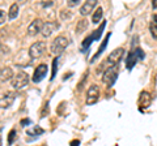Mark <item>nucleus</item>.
Wrapping results in <instances>:
<instances>
[{"instance_id":"obj_1","label":"nucleus","mask_w":157,"mask_h":146,"mask_svg":"<svg viewBox=\"0 0 157 146\" xmlns=\"http://www.w3.org/2000/svg\"><path fill=\"white\" fill-rule=\"evenodd\" d=\"M123 53H124L123 47H118V48H115V50H113L109 53V56L106 57V60L102 63L100 68H98V71H106L107 68L118 65V63H119L122 60V57H123Z\"/></svg>"},{"instance_id":"obj_2","label":"nucleus","mask_w":157,"mask_h":146,"mask_svg":"<svg viewBox=\"0 0 157 146\" xmlns=\"http://www.w3.org/2000/svg\"><path fill=\"white\" fill-rule=\"evenodd\" d=\"M70 45V41L68 38H66L64 35H58L55 39L51 42V46H50V50L54 55L59 56L60 53H63V51L67 48V46Z\"/></svg>"},{"instance_id":"obj_3","label":"nucleus","mask_w":157,"mask_h":146,"mask_svg":"<svg viewBox=\"0 0 157 146\" xmlns=\"http://www.w3.org/2000/svg\"><path fill=\"white\" fill-rule=\"evenodd\" d=\"M118 75H119V67L118 65L107 68V69L104 72V75H102V82H104L107 87H111L115 84Z\"/></svg>"},{"instance_id":"obj_4","label":"nucleus","mask_w":157,"mask_h":146,"mask_svg":"<svg viewBox=\"0 0 157 146\" xmlns=\"http://www.w3.org/2000/svg\"><path fill=\"white\" fill-rule=\"evenodd\" d=\"M144 57H145L144 51L141 50L140 47H136L134 51H130L128 56H127V59H126V68H127L128 71H131L132 68L135 67L136 61H137V60H143Z\"/></svg>"},{"instance_id":"obj_5","label":"nucleus","mask_w":157,"mask_h":146,"mask_svg":"<svg viewBox=\"0 0 157 146\" xmlns=\"http://www.w3.org/2000/svg\"><path fill=\"white\" fill-rule=\"evenodd\" d=\"M28 84H29V75L26 72H22V71L16 73V75L13 76V78H12V82H11L13 89H16V90L24 89Z\"/></svg>"},{"instance_id":"obj_6","label":"nucleus","mask_w":157,"mask_h":146,"mask_svg":"<svg viewBox=\"0 0 157 146\" xmlns=\"http://www.w3.org/2000/svg\"><path fill=\"white\" fill-rule=\"evenodd\" d=\"M45 51H46V43L42 42V41L33 43V45L29 47V55H30L32 59H38V57H41L43 53H45Z\"/></svg>"},{"instance_id":"obj_7","label":"nucleus","mask_w":157,"mask_h":146,"mask_svg":"<svg viewBox=\"0 0 157 146\" xmlns=\"http://www.w3.org/2000/svg\"><path fill=\"white\" fill-rule=\"evenodd\" d=\"M100 95H101L100 86L96 85V84H93L92 86H89L88 93H86V104L92 106V104L97 103V100L100 99Z\"/></svg>"},{"instance_id":"obj_8","label":"nucleus","mask_w":157,"mask_h":146,"mask_svg":"<svg viewBox=\"0 0 157 146\" xmlns=\"http://www.w3.org/2000/svg\"><path fill=\"white\" fill-rule=\"evenodd\" d=\"M47 71H48V68L46 64H39L36 68V71H34V75H33V78H32L34 84H38V82H41L43 78H45L46 75H47Z\"/></svg>"},{"instance_id":"obj_9","label":"nucleus","mask_w":157,"mask_h":146,"mask_svg":"<svg viewBox=\"0 0 157 146\" xmlns=\"http://www.w3.org/2000/svg\"><path fill=\"white\" fill-rule=\"evenodd\" d=\"M14 99H16V93L13 91H7L6 94L0 97V108H8L13 104Z\"/></svg>"},{"instance_id":"obj_10","label":"nucleus","mask_w":157,"mask_h":146,"mask_svg":"<svg viewBox=\"0 0 157 146\" xmlns=\"http://www.w3.org/2000/svg\"><path fill=\"white\" fill-rule=\"evenodd\" d=\"M42 27H43V21L41 18H36V20H33L30 22V25L28 26V34L30 37L37 35L38 33L42 31Z\"/></svg>"},{"instance_id":"obj_11","label":"nucleus","mask_w":157,"mask_h":146,"mask_svg":"<svg viewBox=\"0 0 157 146\" xmlns=\"http://www.w3.org/2000/svg\"><path fill=\"white\" fill-rule=\"evenodd\" d=\"M151 102H152V97L148 91H141L140 97H139V110L143 111L144 108H148L151 106Z\"/></svg>"},{"instance_id":"obj_12","label":"nucleus","mask_w":157,"mask_h":146,"mask_svg":"<svg viewBox=\"0 0 157 146\" xmlns=\"http://www.w3.org/2000/svg\"><path fill=\"white\" fill-rule=\"evenodd\" d=\"M96 5H97V0H88V2H85L80 7V14L81 16H86V14H89L93 9H94Z\"/></svg>"},{"instance_id":"obj_13","label":"nucleus","mask_w":157,"mask_h":146,"mask_svg":"<svg viewBox=\"0 0 157 146\" xmlns=\"http://www.w3.org/2000/svg\"><path fill=\"white\" fill-rule=\"evenodd\" d=\"M13 76H14V73L12 71V68L4 67V68L0 69V81H2V82H6V81L12 80Z\"/></svg>"},{"instance_id":"obj_14","label":"nucleus","mask_w":157,"mask_h":146,"mask_svg":"<svg viewBox=\"0 0 157 146\" xmlns=\"http://www.w3.org/2000/svg\"><path fill=\"white\" fill-rule=\"evenodd\" d=\"M56 27H59V25H54L52 22H46V24H43V27H42V35L45 37V38H47V37H50L51 34H52V31H54V29H56Z\"/></svg>"},{"instance_id":"obj_15","label":"nucleus","mask_w":157,"mask_h":146,"mask_svg":"<svg viewBox=\"0 0 157 146\" xmlns=\"http://www.w3.org/2000/svg\"><path fill=\"white\" fill-rule=\"evenodd\" d=\"M110 37H111V33H107V35L105 37V39H104V42H102V45H101V47L100 48H98V50H97V53H96V55L94 56H93L92 57V63L93 61H94L96 59H98V56H100L101 55V53L102 52H104V50H105V48H106V46H107V42H109V39H110Z\"/></svg>"},{"instance_id":"obj_16","label":"nucleus","mask_w":157,"mask_h":146,"mask_svg":"<svg viewBox=\"0 0 157 146\" xmlns=\"http://www.w3.org/2000/svg\"><path fill=\"white\" fill-rule=\"evenodd\" d=\"M149 31H151V35L157 39V14H153L152 16V20L149 24Z\"/></svg>"},{"instance_id":"obj_17","label":"nucleus","mask_w":157,"mask_h":146,"mask_svg":"<svg viewBox=\"0 0 157 146\" xmlns=\"http://www.w3.org/2000/svg\"><path fill=\"white\" fill-rule=\"evenodd\" d=\"M102 16H104V11H102L101 7H98L96 9V12L93 13V16H92V22L96 24V25H97V24H100L101 20H102Z\"/></svg>"},{"instance_id":"obj_18","label":"nucleus","mask_w":157,"mask_h":146,"mask_svg":"<svg viewBox=\"0 0 157 146\" xmlns=\"http://www.w3.org/2000/svg\"><path fill=\"white\" fill-rule=\"evenodd\" d=\"M18 16V5L16 3L12 4L11 8H9V12H8V18L9 20H14Z\"/></svg>"},{"instance_id":"obj_19","label":"nucleus","mask_w":157,"mask_h":146,"mask_svg":"<svg viewBox=\"0 0 157 146\" xmlns=\"http://www.w3.org/2000/svg\"><path fill=\"white\" fill-rule=\"evenodd\" d=\"M43 132H45V130H43L41 126H34L33 129H28V130H26V134L32 136V137H37V136L42 134Z\"/></svg>"},{"instance_id":"obj_20","label":"nucleus","mask_w":157,"mask_h":146,"mask_svg":"<svg viewBox=\"0 0 157 146\" xmlns=\"http://www.w3.org/2000/svg\"><path fill=\"white\" fill-rule=\"evenodd\" d=\"M86 27H88V21H86V20H81V21H78L77 26H76V33H77V34L84 33V30H85Z\"/></svg>"},{"instance_id":"obj_21","label":"nucleus","mask_w":157,"mask_h":146,"mask_svg":"<svg viewBox=\"0 0 157 146\" xmlns=\"http://www.w3.org/2000/svg\"><path fill=\"white\" fill-rule=\"evenodd\" d=\"M16 138H17V132H16V129H11V132H9V134H8V145H12Z\"/></svg>"},{"instance_id":"obj_22","label":"nucleus","mask_w":157,"mask_h":146,"mask_svg":"<svg viewBox=\"0 0 157 146\" xmlns=\"http://www.w3.org/2000/svg\"><path fill=\"white\" fill-rule=\"evenodd\" d=\"M48 112H50V104H48V102H47V103H45V106H43V110L41 112V118H46L48 115Z\"/></svg>"},{"instance_id":"obj_23","label":"nucleus","mask_w":157,"mask_h":146,"mask_svg":"<svg viewBox=\"0 0 157 146\" xmlns=\"http://www.w3.org/2000/svg\"><path fill=\"white\" fill-rule=\"evenodd\" d=\"M56 67H58V57H55L52 61V75H51V80L55 78L56 76Z\"/></svg>"},{"instance_id":"obj_24","label":"nucleus","mask_w":157,"mask_h":146,"mask_svg":"<svg viewBox=\"0 0 157 146\" xmlns=\"http://www.w3.org/2000/svg\"><path fill=\"white\" fill-rule=\"evenodd\" d=\"M4 22H6V12L0 9V25L4 24Z\"/></svg>"},{"instance_id":"obj_25","label":"nucleus","mask_w":157,"mask_h":146,"mask_svg":"<svg viewBox=\"0 0 157 146\" xmlns=\"http://www.w3.org/2000/svg\"><path fill=\"white\" fill-rule=\"evenodd\" d=\"M60 16H62L63 20H67V18H71V17H72V13L67 14V13H66V11H62V12H60Z\"/></svg>"},{"instance_id":"obj_26","label":"nucleus","mask_w":157,"mask_h":146,"mask_svg":"<svg viewBox=\"0 0 157 146\" xmlns=\"http://www.w3.org/2000/svg\"><path fill=\"white\" fill-rule=\"evenodd\" d=\"M68 7H76L78 5V0H70V2H67Z\"/></svg>"},{"instance_id":"obj_27","label":"nucleus","mask_w":157,"mask_h":146,"mask_svg":"<svg viewBox=\"0 0 157 146\" xmlns=\"http://www.w3.org/2000/svg\"><path fill=\"white\" fill-rule=\"evenodd\" d=\"M70 146H80V140H72Z\"/></svg>"},{"instance_id":"obj_28","label":"nucleus","mask_w":157,"mask_h":146,"mask_svg":"<svg viewBox=\"0 0 157 146\" xmlns=\"http://www.w3.org/2000/svg\"><path fill=\"white\" fill-rule=\"evenodd\" d=\"M52 4H54L52 2H48V3H47V2H42V7H45V8H47V7H51V5H52Z\"/></svg>"},{"instance_id":"obj_29","label":"nucleus","mask_w":157,"mask_h":146,"mask_svg":"<svg viewBox=\"0 0 157 146\" xmlns=\"http://www.w3.org/2000/svg\"><path fill=\"white\" fill-rule=\"evenodd\" d=\"M28 124H30V120L29 119H22L21 120V125H28Z\"/></svg>"},{"instance_id":"obj_30","label":"nucleus","mask_w":157,"mask_h":146,"mask_svg":"<svg viewBox=\"0 0 157 146\" xmlns=\"http://www.w3.org/2000/svg\"><path fill=\"white\" fill-rule=\"evenodd\" d=\"M152 7H153V9H156V8H157V0H155V2L152 3Z\"/></svg>"},{"instance_id":"obj_31","label":"nucleus","mask_w":157,"mask_h":146,"mask_svg":"<svg viewBox=\"0 0 157 146\" xmlns=\"http://www.w3.org/2000/svg\"><path fill=\"white\" fill-rule=\"evenodd\" d=\"M3 145V138H2V136H0V146Z\"/></svg>"},{"instance_id":"obj_32","label":"nucleus","mask_w":157,"mask_h":146,"mask_svg":"<svg viewBox=\"0 0 157 146\" xmlns=\"http://www.w3.org/2000/svg\"><path fill=\"white\" fill-rule=\"evenodd\" d=\"M0 46H2V43H0Z\"/></svg>"}]
</instances>
